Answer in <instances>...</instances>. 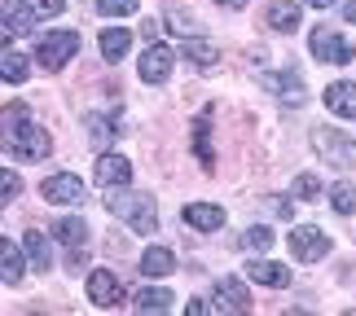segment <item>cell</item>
I'll list each match as a JSON object with an SVG mask.
<instances>
[{
    "label": "cell",
    "mask_w": 356,
    "mask_h": 316,
    "mask_svg": "<svg viewBox=\"0 0 356 316\" xmlns=\"http://www.w3.org/2000/svg\"><path fill=\"white\" fill-rule=\"evenodd\" d=\"M5 149L13 158H22V163H40V158H49L53 141L22 106H9L5 110Z\"/></svg>",
    "instance_id": "1"
},
{
    "label": "cell",
    "mask_w": 356,
    "mask_h": 316,
    "mask_svg": "<svg viewBox=\"0 0 356 316\" xmlns=\"http://www.w3.org/2000/svg\"><path fill=\"white\" fill-rule=\"evenodd\" d=\"M106 211H111L115 219H123L132 233H159V207H154V198H149V194H136V189H128V185L111 189Z\"/></svg>",
    "instance_id": "2"
},
{
    "label": "cell",
    "mask_w": 356,
    "mask_h": 316,
    "mask_svg": "<svg viewBox=\"0 0 356 316\" xmlns=\"http://www.w3.org/2000/svg\"><path fill=\"white\" fill-rule=\"evenodd\" d=\"M75 53H79V35L75 31H49V35H40V44H35V58H40L44 71H62Z\"/></svg>",
    "instance_id": "3"
},
{
    "label": "cell",
    "mask_w": 356,
    "mask_h": 316,
    "mask_svg": "<svg viewBox=\"0 0 356 316\" xmlns=\"http://www.w3.org/2000/svg\"><path fill=\"white\" fill-rule=\"evenodd\" d=\"M291 255L299 264H317V259L330 255V233H321L317 224H299L291 233Z\"/></svg>",
    "instance_id": "4"
},
{
    "label": "cell",
    "mask_w": 356,
    "mask_h": 316,
    "mask_svg": "<svg viewBox=\"0 0 356 316\" xmlns=\"http://www.w3.org/2000/svg\"><path fill=\"white\" fill-rule=\"evenodd\" d=\"M308 44H312V58L317 62H334V66H348L356 58V49L348 44L339 31H330V26H317V31L308 35Z\"/></svg>",
    "instance_id": "5"
},
{
    "label": "cell",
    "mask_w": 356,
    "mask_h": 316,
    "mask_svg": "<svg viewBox=\"0 0 356 316\" xmlns=\"http://www.w3.org/2000/svg\"><path fill=\"white\" fill-rule=\"evenodd\" d=\"M312 149H317L321 158L339 163V167H356V145L339 128H317V132H312Z\"/></svg>",
    "instance_id": "6"
},
{
    "label": "cell",
    "mask_w": 356,
    "mask_h": 316,
    "mask_svg": "<svg viewBox=\"0 0 356 316\" xmlns=\"http://www.w3.org/2000/svg\"><path fill=\"white\" fill-rule=\"evenodd\" d=\"M40 194H44V202H58V207H75V202H84V198H88V189H84V181H79V176L58 172V176H44Z\"/></svg>",
    "instance_id": "7"
},
{
    "label": "cell",
    "mask_w": 356,
    "mask_h": 316,
    "mask_svg": "<svg viewBox=\"0 0 356 316\" xmlns=\"http://www.w3.org/2000/svg\"><path fill=\"white\" fill-rule=\"evenodd\" d=\"M172 66H176V53H172L168 44H149V49L141 53V62H136V71H141L145 84H168Z\"/></svg>",
    "instance_id": "8"
},
{
    "label": "cell",
    "mask_w": 356,
    "mask_h": 316,
    "mask_svg": "<svg viewBox=\"0 0 356 316\" xmlns=\"http://www.w3.org/2000/svg\"><path fill=\"white\" fill-rule=\"evenodd\" d=\"M88 299L97 308H119L123 303V281L115 277L111 268H92L88 272Z\"/></svg>",
    "instance_id": "9"
},
{
    "label": "cell",
    "mask_w": 356,
    "mask_h": 316,
    "mask_svg": "<svg viewBox=\"0 0 356 316\" xmlns=\"http://www.w3.org/2000/svg\"><path fill=\"white\" fill-rule=\"evenodd\" d=\"M216 312H251V294L238 277H220L216 281Z\"/></svg>",
    "instance_id": "10"
},
{
    "label": "cell",
    "mask_w": 356,
    "mask_h": 316,
    "mask_svg": "<svg viewBox=\"0 0 356 316\" xmlns=\"http://www.w3.org/2000/svg\"><path fill=\"white\" fill-rule=\"evenodd\" d=\"M92 176H97V185H106V189L132 185V163L123 158V154H102L97 167H92Z\"/></svg>",
    "instance_id": "11"
},
{
    "label": "cell",
    "mask_w": 356,
    "mask_h": 316,
    "mask_svg": "<svg viewBox=\"0 0 356 316\" xmlns=\"http://www.w3.org/2000/svg\"><path fill=\"white\" fill-rule=\"evenodd\" d=\"M40 9L31 0H5V35H31Z\"/></svg>",
    "instance_id": "12"
},
{
    "label": "cell",
    "mask_w": 356,
    "mask_h": 316,
    "mask_svg": "<svg viewBox=\"0 0 356 316\" xmlns=\"http://www.w3.org/2000/svg\"><path fill=\"white\" fill-rule=\"evenodd\" d=\"M246 277L259 281V285H273V290H286V285H291V268L277 264V259H251V264H246Z\"/></svg>",
    "instance_id": "13"
},
{
    "label": "cell",
    "mask_w": 356,
    "mask_h": 316,
    "mask_svg": "<svg viewBox=\"0 0 356 316\" xmlns=\"http://www.w3.org/2000/svg\"><path fill=\"white\" fill-rule=\"evenodd\" d=\"M325 110L339 119H356V84L352 79H339V84L325 88Z\"/></svg>",
    "instance_id": "14"
},
{
    "label": "cell",
    "mask_w": 356,
    "mask_h": 316,
    "mask_svg": "<svg viewBox=\"0 0 356 316\" xmlns=\"http://www.w3.org/2000/svg\"><path fill=\"white\" fill-rule=\"evenodd\" d=\"M185 224L198 228V233H216L225 224V207H216V202H189V207H185Z\"/></svg>",
    "instance_id": "15"
},
{
    "label": "cell",
    "mask_w": 356,
    "mask_h": 316,
    "mask_svg": "<svg viewBox=\"0 0 356 316\" xmlns=\"http://www.w3.org/2000/svg\"><path fill=\"white\" fill-rule=\"evenodd\" d=\"M97 49H102V58H106V62L128 58V49H132V31H123V26H106V31L97 35Z\"/></svg>",
    "instance_id": "16"
},
{
    "label": "cell",
    "mask_w": 356,
    "mask_h": 316,
    "mask_svg": "<svg viewBox=\"0 0 356 316\" xmlns=\"http://www.w3.org/2000/svg\"><path fill=\"white\" fill-rule=\"evenodd\" d=\"M194 158L202 163V167H211V163H216V149H211V110H202V115L194 119Z\"/></svg>",
    "instance_id": "17"
},
{
    "label": "cell",
    "mask_w": 356,
    "mask_h": 316,
    "mask_svg": "<svg viewBox=\"0 0 356 316\" xmlns=\"http://www.w3.org/2000/svg\"><path fill=\"white\" fill-rule=\"evenodd\" d=\"M22 272H26L22 251H18V246H13L9 238H0V277H5V285H18V281H22Z\"/></svg>",
    "instance_id": "18"
},
{
    "label": "cell",
    "mask_w": 356,
    "mask_h": 316,
    "mask_svg": "<svg viewBox=\"0 0 356 316\" xmlns=\"http://www.w3.org/2000/svg\"><path fill=\"white\" fill-rule=\"evenodd\" d=\"M264 18H268L273 31H295V26L304 22V13H299V5H291V0H273Z\"/></svg>",
    "instance_id": "19"
},
{
    "label": "cell",
    "mask_w": 356,
    "mask_h": 316,
    "mask_svg": "<svg viewBox=\"0 0 356 316\" xmlns=\"http://www.w3.org/2000/svg\"><path fill=\"white\" fill-rule=\"evenodd\" d=\"M141 272L145 277H168V272H176V255L168 251V246H149V251L141 255Z\"/></svg>",
    "instance_id": "20"
},
{
    "label": "cell",
    "mask_w": 356,
    "mask_h": 316,
    "mask_svg": "<svg viewBox=\"0 0 356 316\" xmlns=\"http://www.w3.org/2000/svg\"><path fill=\"white\" fill-rule=\"evenodd\" d=\"M264 88H273L282 101H304V79H299L295 71H286V75H264Z\"/></svg>",
    "instance_id": "21"
},
{
    "label": "cell",
    "mask_w": 356,
    "mask_h": 316,
    "mask_svg": "<svg viewBox=\"0 0 356 316\" xmlns=\"http://www.w3.org/2000/svg\"><path fill=\"white\" fill-rule=\"evenodd\" d=\"M22 246H26V255H31V268H40V272H49V264H53V251H49L44 233H40V228H31V233H22Z\"/></svg>",
    "instance_id": "22"
},
{
    "label": "cell",
    "mask_w": 356,
    "mask_h": 316,
    "mask_svg": "<svg viewBox=\"0 0 356 316\" xmlns=\"http://www.w3.org/2000/svg\"><path fill=\"white\" fill-rule=\"evenodd\" d=\"M53 233H58V242H62V246H71V251H79V246L88 242V224H84L79 215H66Z\"/></svg>",
    "instance_id": "23"
},
{
    "label": "cell",
    "mask_w": 356,
    "mask_h": 316,
    "mask_svg": "<svg viewBox=\"0 0 356 316\" xmlns=\"http://www.w3.org/2000/svg\"><path fill=\"white\" fill-rule=\"evenodd\" d=\"M185 58L194 62V66H202V71H211V66H216V58H220V53H216V49L207 44V40L189 35V40H185Z\"/></svg>",
    "instance_id": "24"
},
{
    "label": "cell",
    "mask_w": 356,
    "mask_h": 316,
    "mask_svg": "<svg viewBox=\"0 0 356 316\" xmlns=\"http://www.w3.org/2000/svg\"><path fill=\"white\" fill-rule=\"evenodd\" d=\"M84 128H88V141H92V145H111V141H115V132H119L106 115H88V119H84Z\"/></svg>",
    "instance_id": "25"
},
{
    "label": "cell",
    "mask_w": 356,
    "mask_h": 316,
    "mask_svg": "<svg viewBox=\"0 0 356 316\" xmlns=\"http://www.w3.org/2000/svg\"><path fill=\"white\" fill-rule=\"evenodd\" d=\"M176 303V299H172V290H141V294H136V312H168Z\"/></svg>",
    "instance_id": "26"
},
{
    "label": "cell",
    "mask_w": 356,
    "mask_h": 316,
    "mask_svg": "<svg viewBox=\"0 0 356 316\" xmlns=\"http://www.w3.org/2000/svg\"><path fill=\"white\" fill-rule=\"evenodd\" d=\"M0 75H5V84H22V79H26V58L13 53V49H5V58H0Z\"/></svg>",
    "instance_id": "27"
},
{
    "label": "cell",
    "mask_w": 356,
    "mask_h": 316,
    "mask_svg": "<svg viewBox=\"0 0 356 316\" xmlns=\"http://www.w3.org/2000/svg\"><path fill=\"white\" fill-rule=\"evenodd\" d=\"M330 202H334L339 215H352V211H356V189H352V185H334V189H330Z\"/></svg>",
    "instance_id": "28"
},
{
    "label": "cell",
    "mask_w": 356,
    "mask_h": 316,
    "mask_svg": "<svg viewBox=\"0 0 356 316\" xmlns=\"http://www.w3.org/2000/svg\"><path fill=\"white\" fill-rule=\"evenodd\" d=\"M295 194L304 198V202H317V194H321V181L312 172H304V176H295Z\"/></svg>",
    "instance_id": "29"
},
{
    "label": "cell",
    "mask_w": 356,
    "mask_h": 316,
    "mask_svg": "<svg viewBox=\"0 0 356 316\" xmlns=\"http://www.w3.org/2000/svg\"><path fill=\"white\" fill-rule=\"evenodd\" d=\"M168 26H172V31H181L185 40H189V35H198V26H194V18H189L185 9H168Z\"/></svg>",
    "instance_id": "30"
},
{
    "label": "cell",
    "mask_w": 356,
    "mask_h": 316,
    "mask_svg": "<svg viewBox=\"0 0 356 316\" xmlns=\"http://www.w3.org/2000/svg\"><path fill=\"white\" fill-rule=\"evenodd\" d=\"M246 246H251V251H268V246H273V228H264V224L246 228Z\"/></svg>",
    "instance_id": "31"
},
{
    "label": "cell",
    "mask_w": 356,
    "mask_h": 316,
    "mask_svg": "<svg viewBox=\"0 0 356 316\" xmlns=\"http://www.w3.org/2000/svg\"><path fill=\"white\" fill-rule=\"evenodd\" d=\"M97 13H106V18H123V13H136V0H97Z\"/></svg>",
    "instance_id": "32"
},
{
    "label": "cell",
    "mask_w": 356,
    "mask_h": 316,
    "mask_svg": "<svg viewBox=\"0 0 356 316\" xmlns=\"http://www.w3.org/2000/svg\"><path fill=\"white\" fill-rule=\"evenodd\" d=\"M0 194H5V202H13V198L22 194V181L13 172H0Z\"/></svg>",
    "instance_id": "33"
},
{
    "label": "cell",
    "mask_w": 356,
    "mask_h": 316,
    "mask_svg": "<svg viewBox=\"0 0 356 316\" xmlns=\"http://www.w3.org/2000/svg\"><path fill=\"white\" fill-rule=\"evenodd\" d=\"M31 5L40 9V18H58V13L66 9V0H31Z\"/></svg>",
    "instance_id": "34"
},
{
    "label": "cell",
    "mask_w": 356,
    "mask_h": 316,
    "mask_svg": "<svg viewBox=\"0 0 356 316\" xmlns=\"http://www.w3.org/2000/svg\"><path fill=\"white\" fill-rule=\"evenodd\" d=\"M185 312H189V316H202V312H216V303H202V299H189V303H185Z\"/></svg>",
    "instance_id": "35"
},
{
    "label": "cell",
    "mask_w": 356,
    "mask_h": 316,
    "mask_svg": "<svg viewBox=\"0 0 356 316\" xmlns=\"http://www.w3.org/2000/svg\"><path fill=\"white\" fill-rule=\"evenodd\" d=\"M216 5H225V9H246V0H216Z\"/></svg>",
    "instance_id": "36"
},
{
    "label": "cell",
    "mask_w": 356,
    "mask_h": 316,
    "mask_svg": "<svg viewBox=\"0 0 356 316\" xmlns=\"http://www.w3.org/2000/svg\"><path fill=\"white\" fill-rule=\"evenodd\" d=\"M304 5H312V9H330L334 0H304Z\"/></svg>",
    "instance_id": "37"
},
{
    "label": "cell",
    "mask_w": 356,
    "mask_h": 316,
    "mask_svg": "<svg viewBox=\"0 0 356 316\" xmlns=\"http://www.w3.org/2000/svg\"><path fill=\"white\" fill-rule=\"evenodd\" d=\"M343 18H348V22H356V0H352V5H343Z\"/></svg>",
    "instance_id": "38"
}]
</instances>
